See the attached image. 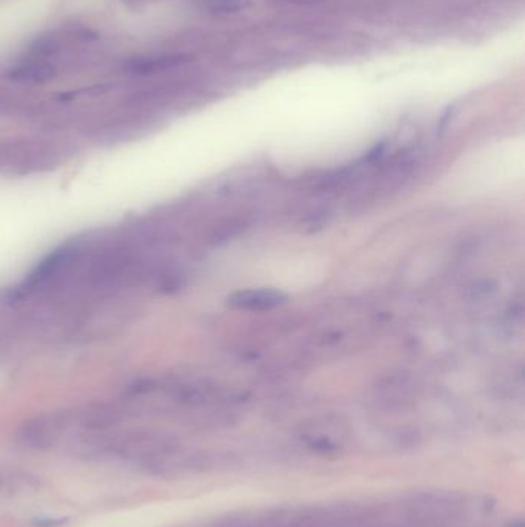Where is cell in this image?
<instances>
[{
  "instance_id": "1",
  "label": "cell",
  "mask_w": 525,
  "mask_h": 527,
  "mask_svg": "<svg viewBox=\"0 0 525 527\" xmlns=\"http://www.w3.org/2000/svg\"><path fill=\"white\" fill-rule=\"evenodd\" d=\"M106 449L115 452V454L125 458H154L167 455L172 449V441L162 434L150 430H136L130 432L117 439H111V443L106 444Z\"/></svg>"
},
{
  "instance_id": "2",
  "label": "cell",
  "mask_w": 525,
  "mask_h": 527,
  "mask_svg": "<svg viewBox=\"0 0 525 527\" xmlns=\"http://www.w3.org/2000/svg\"><path fill=\"white\" fill-rule=\"evenodd\" d=\"M62 421L53 417H34L25 421L17 432V438L22 445L28 449L43 450L51 447L59 435Z\"/></svg>"
},
{
  "instance_id": "3",
  "label": "cell",
  "mask_w": 525,
  "mask_h": 527,
  "mask_svg": "<svg viewBox=\"0 0 525 527\" xmlns=\"http://www.w3.org/2000/svg\"><path fill=\"white\" fill-rule=\"evenodd\" d=\"M287 301V296L275 288H250L233 293L229 298V304L240 310L264 312L279 307Z\"/></svg>"
},
{
  "instance_id": "4",
  "label": "cell",
  "mask_w": 525,
  "mask_h": 527,
  "mask_svg": "<svg viewBox=\"0 0 525 527\" xmlns=\"http://www.w3.org/2000/svg\"><path fill=\"white\" fill-rule=\"evenodd\" d=\"M120 419H122L120 410L106 404L86 406L75 412V415L73 417L75 424L88 430H105L111 425H116Z\"/></svg>"
},
{
  "instance_id": "5",
  "label": "cell",
  "mask_w": 525,
  "mask_h": 527,
  "mask_svg": "<svg viewBox=\"0 0 525 527\" xmlns=\"http://www.w3.org/2000/svg\"><path fill=\"white\" fill-rule=\"evenodd\" d=\"M53 74H54L53 67L45 65V64H28L12 70L10 76L12 80H16V82L42 84L45 82V80L51 79Z\"/></svg>"
},
{
  "instance_id": "6",
  "label": "cell",
  "mask_w": 525,
  "mask_h": 527,
  "mask_svg": "<svg viewBox=\"0 0 525 527\" xmlns=\"http://www.w3.org/2000/svg\"><path fill=\"white\" fill-rule=\"evenodd\" d=\"M208 10L218 14H236L250 6V0H208Z\"/></svg>"
},
{
  "instance_id": "7",
  "label": "cell",
  "mask_w": 525,
  "mask_h": 527,
  "mask_svg": "<svg viewBox=\"0 0 525 527\" xmlns=\"http://www.w3.org/2000/svg\"><path fill=\"white\" fill-rule=\"evenodd\" d=\"M176 64H179V59L177 58H157V59H145V60H139L132 64V71L137 73H154L163 70V68H170L174 67Z\"/></svg>"
},
{
  "instance_id": "8",
  "label": "cell",
  "mask_w": 525,
  "mask_h": 527,
  "mask_svg": "<svg viewBox=\"0 0 525 527\" xmlns=\"http://www.w3.org/2000/svg\"><path fill=\"white\" fill-rule=\"evenodd\" d=\"M510 527H525L522 523H515V524H511Z\"/></svg>"
}]
</instances>
